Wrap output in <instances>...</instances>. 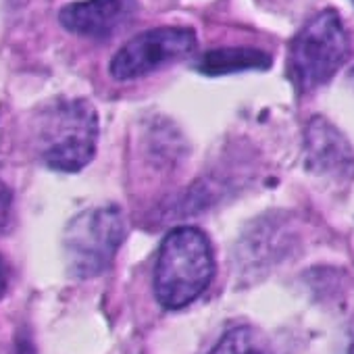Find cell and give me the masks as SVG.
<instances>
[{
  "mask_svg": "<svg viewBox=\"0 0 354 354\" xmlns=\"http://www.w3.org/2000/svg\"><path fill=\"white\" fill-rule=\"evenodd\" d=\"M215 273L213 248L205 232L182 225L160 242L154 265V294L162 308L177 310L192 304Z\"/></svg>",
  "mask_w": 354,
  "mask_h": 354,
  "instance_id": "6da1fadb",
  "label": "cell"
},
{
  "mask_svg": "<svg viewBox=\"0 0 354 354\" xmlns=\"http://www.w3.org/2000/svg\"><path fill=\"white\" fill-rule=\"evenodd\" d=\"M98 115L94 106L84 100H59L40 117L38 150L42 160L65 173L84 169L96 152Z\"/></svg>",
  "mask_w": 354,
  "mask_h": 354,
  "instance_id": "7a4b0ae2",
  "label": "cell"
},
{
  "mask_svg": "<svg viewBox=\"0 0 354 354\" xmlns=\"http://www.w3.org/2000/svg\"><path fill=\"white\" fill-rule=\"evenodd\" d=\"M350 42L339 15L331 9L315 15L290 42L288 75L298 92L327 84L346 63Z\"/></svg>",
  "mask_w": 354,
  "mask_h": 354,
  "instance_id": "3957f363",
  "label": "cell"
},
{
  "mask_svg": "<svg viewBox=\"0 0 354 354\" xmlns=\"http://www.w3.org/2000/svg\"><path fill=\"white\" fill-rule=\"evenodd\" d=\"M125 240V217L115 205L96 207L77 215L65 232V257L69 271L90 279L106 271Z\"/></svg>",
  "mask_w": 354,
  "mask_h": 354,
  "instance_id": "277c9868",
  "label": "cell"
},
{
  "mask_svg": "<svg viewBox=\"0 0 354 354\" xmlns=\"http://www.w3.org/2000/svg\"><path fill=\"white\" fill-rule=\"evenodd\" d=\"M196 50V34L190 28H154L125 42L111 61V75L117 82H129L177 63Z\"/></svg>",
  "mask_w": 354,
  "mask_h": 354,
  "instance_id": "5b68a950",
  "label": "cell"
},
{
  "mask_svg": "<svg viewBox=\"0 0 354 354\" xmlns=\"http://www.w3.org/2000/svg\"><path fill=\"white\" fill-rule=\"evenodd\" d=\"M138 7V0H82L61 9L59 21L71 34L109 40L133 21Z\"/></svg>",
  "mask_w": 354,
  "mask_h": 354,
  "instance_id": "8992f818",
  "label": "cell"
},
{
  "mask_svg": "<svg viewBox=\"0 0 354 354\" xmlns=\"http://www.w3.org/2000/svg\"><path fill=\"white\" fill-rule=\"evenodd\" d=\"M306 154L308 165L315 171L323 173H339L344 175L346 169H352L354 158L352 152L342 138L329 123L315 119L306 131Z\"/></svg>",
  "mask_w": 354,
  "mask_h": 354,
  "instance_id": "52a82bcc",
  "label": "cell"
},
{
  "mask_svg": "<svg viewBox=\"0 0 354 354\" xmlns=\"http://www.w3.org/2000/svg\"><path fill=\"white\" fill-rule=\"evenodd\" d=\"M271 65V57L257 48H217L203 53L194 69L205 75H227L250 69H267Z\"/></svg>",
  "mask_w": 354,
  "mask_h": 354,
  "instance_id": "ba28073f",
  "label": "cell"
},
{
  "mask_svg": "<svg viewBox=\"0 0 354 354\" xmlns=\"http://www.w3.org/2000/svg\"><path fill=\"white\" fill-rule=\"evenodd\" d=\"M211 354H271V350L261 331L240 325L230 329L211 350Z\"/></svg>",
  "mask_w": 354,
  "mask_h": 354,
  "instance_id": "9c48e42d",
  "label": "cell"
},
{
  "mask_svg": "<svg viewBox=\"0 0 354 354\" xmlns=\"http://www.w3.org/2000/svg\"><path fill=\"white\" fill-rule=\"evenodd\" d=\"M9 211H11V192L3 182H0V232L5 230V225L9 221Z\"/></svg>",
  "mask_w": 354,
  "mask_h": 354,
  "instance_id": "30bf717a",
  "label": "cell"
},
{
  "mask_svg": "<svg viewBox=\"0 0 354 354\" xmlns=\"http://www.w3.org/2000/svg\"><path fill=\"white\" fill-rule=\"evenodd\" d=\"M5 290H7V265H5L3 257H0V296H3Z\"/></svg>",
  "mask_w": 354,
  "mask_h": 354,
  "instance_id": "8fae6325",
  "label": "cell"
}]
</instances>
